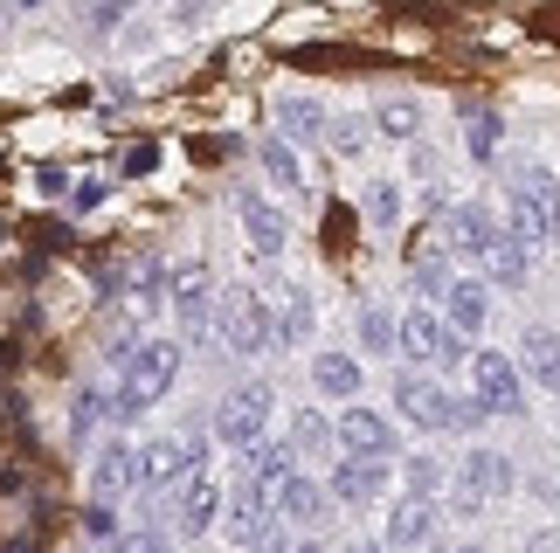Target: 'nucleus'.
I'll list each match as a JSON object with an SVG mask.
<instances>
[{"label": "nucleus", "mask_w": 560, "mask_h": 553, "mask_svg": "<svg viewBox=\"0 0 560 553\" xmlns=\"http://www.w3.org/2000/svg\"><path fill=\"white\" fill-rule=\"evenodd\" d=\"M174 374H180V339H139L132 360H125L118 395H112V415H139V409H153V401L174 388Z\"/></svg>", "instance_id": "obj_1"}, {"label": "nucleus", "mask_w": 560, "mask_h": 553, "mask_svg": "<svg viewBox=\"0 0 560 553\" xmlns=\"http://www.w3.org/2000/svg\"><path fill=\"white\" fill-rule=\"evenodd\" d=\"M512 236L520 243L560 236V174H547V166H520L512 174Z\"/></svg>", "instance_id": "obj_2"}, {"label": "nucleus", "mask_w": 560, "mask_h": 553, "mask_svg": "<svg viewBox=\"0 0 560 553\" xmlns=\"http://www.w3.org/2000/svg\"><path fill=\"white\" fill-rule=\"evenodd\" d=\"M214 332H222V346L229 353H264V346H277V318H270V305L256 291H229L222 305H214Z\"/></svg>", "instance_id": "obj_3"}, {"label": "nucleus", "mask_w": 560, "mask_h": 553, "mask_svg": "<svg viewBox=\"0 0 560 553\" xmlns=\"http://www.w3.org/2000/svg\"><path fill=\"white\" fill-rule=\"evenodd\" d=\"M395 346L408 353V360H422V367H457L464 360V339L450 332V318H436V311H408L401 318V332H395Z\"/></svg>", "instance_id": "obj_4"}, {"label": "nucleus", "mask_w": 560, "mask_h": 553, "mask_svg": "<svg viewBox=\"0 0 560 553\" xmlns=\"http://www.w3.org/2000/svg\"><path fill=\"white\" fill-rule=\"evenodd\" d=\"M264 422H270V388H235V395H222V409H214V436L229 443V450H249L256 436H264Z\"/></svg>", "instance_id": "obj_5"}, {"label": "nucleus", "mask_w": 560, "mask_h": 553, "mask_svg": "<svg viewBox=\"0 0 560 553\" xmlns=\"http://www.w3.org/2000/svg\"><path fill=\"white\" fill-rule=\"evenodd\" d=\"M512 492V463L499 450H470L464 471H457V513H485L491 498Z\"/></svg>", "instance_id": "obj_6"}, {"label": "nucleus", "mask_w": 560, "mask_h": 553, "mask_svg": "<svg viewBox=\"0 0 560 553\" xmlns=\"http://www.w3.org/2000/svg\"><path fill=\"white\" fill-rule=\"evenodd\" d=\"M395 409L416 422V430H457V401H450L429 374H401L395 380Z\"/></svg>", "instance_id": "obj_7"}, {"label": "nucleus", "mask_w": 560, "mask_h": 553, "mask_svg": "<svg viewBox=\"0 0 560 553\" xmlns=\"http://www.w3.org/2000/svg\"><path fill=\"white\" fill-rule=\"evenodd\" d=\"M470 374H478V401L485 415H520L526 395H520V367L505 353H470Z\"/></svg>", "instance_id": "obj_8"}, {"label": "nucleus", "mask_w": 560, "mask_h": 553, "mask_svg": "<svg viewBox=\"0 0 560 553\" xmlns=\"http://www.w3.org/2000/svg\"><path fill=\"white\" fill-rule=\"evenodd\" d=\"M174 311H180V332L187 339H201L208 332V318H214V276H208V263H180L174 270Z\"/></svg>", "instance_id": "obj_9"}, {"label": "nucleus", "mask_w": 560, "mask_h": 553, "mask_svg": "<svg viewBox=\"0 0 560 553\" xmlns=\"http://www.w3.org/2000/svg\"><path fill=\"white\" fill-rule=\"evenodd\" d=\"M332 436L347 443V457H374V463H387V457L401 450V443H395V422L374 415V409H347V415L332 422Z\"/></svg>", "instance_id": "obj_10"}, {"label": "nucleus", "mask_w": 560, "mask_h": 553, "mask_svg": "<svg viewBox=\"0 0 560 553\" xmlns=\"http://www.w3.org/2000/svg\"><path fill=\"white\" fill-rule=\"evenodd\" d=\"M97 498H125V492H145V443H104L97 450Z\"/></svg>", "instance_id": "obj_11"}, {"label": "nucleus", "mask_w": 560, "mask_h": 553, "mask_svg": "<svg viewBox=\"0 0 560 553\" xmlns=\"http://www.w3.org/2000/svg\"><path fill=\"white\" fill-rule=\"evenodd\" d=\"M436 228H443V249H457V257H485V249H491V236H499V228H491V215H485V208L478 201H464V208H443V215H436Z\"/></svg>", "instance_id": "obj_12"}, {"label": "nucleus", "mask_w": 560, "mask_h": 553, "mask_svg": "<svg viewBox=\"0 0 560 553\" xmlns=\"http://www.w3.org/2000/svg\"><path fill=\"white\" fill-rule=\"evenodd\" d=\"M235 215H243V228H249V249L256 257H277V249L291 243V222L277 215V208L256 195V187H243V195H235Z\"/></svg>", "instance_id": "obj_13"}, {"label": "nucleus", "mask_w": 560, "mask_h": 553, "mask_svg": "<svg viewBox=\"0 0 560 553\" xmlns=\"http://www.w3.org/2000/svg\"><path fill=\"white\" fill-rule=\"evenodd\" d=\"M326 498H332V492H318L312 478H298V471H291V478H284V484H277V492H270V513L284 519V526H318V519L332 513Z\"/></svg>", "instance_id": "obj_14"}, {"label": "nucleus", "mask_w": 560, "mask_h": 553, "mask_svg": "<svg viewBox=\"0 0 560 553\" xmlns=\"http://www.w3.org/2000/svg\"><path fill=\"white\" fill-rule=\"evenodd\" d=\"M214 513H222V492H214L201 471H194L187 484H174V526H180L187 540H201L208 526H214Z\"/></svg>", "instance_id": "obj_15"}, {"label": "nucleus", "mask_w": 560, "mask_h": 553, "mask_svg": "<svg viewBox=\"0 0 560 553\" xmlns=\"http://www.w3.org/2000/svg\"><path fill=\"white\" fill-rule=\"evenodd\" d=\"M326 492H332L339 505H374V498L387 492V463H374V457H347V463L332 471Z\"/></svg>", "instance_id": "obj_16"}, {"label": "nucleus", "mask_w": 560, "mask_h": 553, "mask_svg": "<svg viewBox=\"0 0 560 553\" xmlns=\"http://www.w3.org/2000/svg\"><path fill=\"white\" fill-rule=\"evenodd\" d=\"M284 478H291V443L256 436L249 450H243V484H256V492H277Z\"/></svg>", "instance_id": "obj_17"}, {"label": "nucleus", "mask_w": 560, "mask_h": 553, "mask_svg": "<svg viewBox=\"0 0 560 553\" xmlns=\"http://www.w3.org/2000/svg\"><path fill=\"white\" fill-rule=\"evenodd\" d=\"M443 311H450V332H485V311H491V297L485 284H470V276H450V291H443Z\"/></svg>", "instance_id": "obj_18"}, {"label": "nucleus", "mask_w": 560, "mask_h": 553, "mask_svg": "<svg viewBox=\"0 0 560 553\" xmlns=\"http://www.w3.org/2000/svg\"><path fill=\"white\" fill-rule=\"evenodd\" d=\"M429 533H436L429 498H401L395 513H387V553H395V546H429Z\"/></svg>", "instance_id": "obj_19"}, {"label": "nucleus", "mask_w": 560, "mask_h": 553, "mask_svg": "<svg viewBox=\"0 0 560 553\" xmlns=\"http://www.w3.org/2000/svg\"><path fill=\"white\" fill-rule=\"evenodd\" d=\"M520 360H526V374L540 380L547 395H560V332H547V326H533V332L520 339Z\"/></svg>", "instance_id": "obj_20"}, {"label": "nucleus", "mask_w": 560, "mask_h": 553, "mask_svg": "<svg viewBox=\"0 0 560 553\" xmlns=\"http://www.w3.org/2000/svg\"><path fill=\"white\" fill-rule=\"evenodd\" d=\"M478 263L491 270V284H512V291L526 284V243L512 236V228H499V236H491V249H485Z\"/></svg>", "instance_id": "obj_21"}, {"label": "nucleus", "mask_w": 560, "mask_h": 553, "mask_svg": "<svg viewBox=\"0 0 560 553\" xmlns=\"http://www.w3.org/2000/svg\"><path fill=\"white\" fill-rule=\"evenodd\" d=\"M298 339H312V297L284 284L277 291V346H298Z\"/></svg>", "instance_id": "obj_22"}, {"label": "nucleus", "mask_w": 560, "mask_h": 553, "mask_svg": "<svg viewBox=\"0 0 560 553\" xmlns=\"http://www.w3.org/2000/svg\"><path fill=\"white\" fill-rule=\"evenodd\" d=\"M312 380H318V395H360V360L353 353H318Z\"/></svg>", "instance_id": "obj_23"}, {"label": "nucleus", "mask_w": 560, "mask_h": 553, "mask_svg": "<svg viewBox=\"0 0 560 553\" xmlns=\"http://www.w3.org/2000/svg\"><path fill=\"white\" fill-rule=\"evenodd\" d=\"M499 132H505L499 111H485V104H470V111H464V139H470V153H478V160L499 153Z\"/></svg>", "instance_id": "obj_24"}, {"label": "nucleus", "mask_w": 560, "mask_h": 553, "mask_svg": "<svg viewBox=\"0 0 560 553\" xmlns=\"http://www.w3.org/2000/svg\"><path fill=\"white\" fill-rule=\"evenodd\" d=\"M277 118H284L291 139H318V132H326V118H318L312 97H277Z\"/></svg>", "instance_id": "obj_25"}, {"label": "nucleus", "mask_w": 560, "mask_h": 553, "mask_svg": "<svg viewBox=\"0 0 560 553\" xmlns=\"http://www.w3.org/2000/svg\"><path fill=\"white\" fill-rule=\"evenodd\" d=\"M326 443H332V422L318 415V409H298V415H291V450H298V457L326 450Z\"/></svg>", "instance_id": "obj_26"}, {"label": "nucleus", "mask_w": 560, "mask_h": 553, "mask_svg": "<svg viewBox=\"0 0 560 553\" xmlns=\"http://www.w3.org/2000/svg\"><path fill=\"white\" fill-rule=\"evenodd\" d=\"M395 332H401V318H387L381 305L360 311V346H368V353H395Z\"/></svg>", "instance_id": "obj_27"}, {"label": "nucleus", "mask_w": 560, "mask_h": 553, "mask_svg": "<svg viewBox=\"0 0 560 553\" xmlns=\"http://www.w3.org/2000/svg\"><path fill=\"white\" fill-rule=\"evenodd\" d=\"M381 132H387V139H416V132H422V111H416L408 97H387V104H381Z\"/></svg>", "instance_id": "obj_28"}, {"label": "nucleus", "mask_w": 560, "mask_h": 553, "mask_svg": "<svg viewBox=\"0 0 560 553\" xmlns=\"http://www.w3.org/2000/svg\"><path fill=\"white\" fill-rule=\"evenodd\" d=\"M264 174H270L277 187H298V180H305V174H298V153H291L284 139H264Z\"/></svg>", "instance_id": "obj_29"}, {"label": "nucleus", "mask_w": 560, "mask_h": 553, "mask_svg": "<svg viewBox=\"0 0 560 553\" xmlns=\"http://www.w3.org/2000/svg\"><path fill=\"white\" fill-rule=\"evenodd\" d=\"M443 484V463L436 457H408V498H429Z\"/></svg>", "instance_id": "obj_30"}, {"label": "nucleus", "mask_w": 560, "mask_h": 553, "mask_svg": "<svg viewBox=\"0 0 560 553\" xmlns=\"http://www.w3.org/2000/svg\"><path fill=\"white\" fill-rule=\"evenodd\" d=\"M112 553H166V540H160V533H125Z\"/></svg>", "instance_id": "obj_31"}, {"label": "nucleus", "mask_w": 560, "mask_h": 553, "mask_svg": "<svg viewBox=\"0 0 560 553\" xmlns=\"http://www.w3.org/2000/svg\"><path fill=\"white\" fill-rule=\"evenodd\" d=\"M368 215L374 222H395V187H374V195H368Z\"/></svg>", "instance_id": "obj_32"}, {"label": "nucleus", "mask_w": 560, "mask_h": 553, "mask_svg": "<svg viewBox=\"0 0 560 553\" xmlns=\"http://www.w3.org/2000/svg\"><path fill=\"white\" fill-rule=\"evenodd\" d=\"M118 8H125V0H91V28H112Z\"/></svg>", "instance_id": "obj_33"}, {"label": "nucleus", "mask_w": 560, "mask_h": 553, "mask_svg": "<svg viewBox=\"0 0 560 553\" xmlns=\"http://www.w3.org/2000/svg\"><path fill=\"white\" fill-rule=\"evenodd\" d=\"M208 14V0H174V21H201Z\"/></svg>", "instance_id": "obj_34"}, {"label": "nucleus", "mask_w": 560, "mask_h": 553, "mask_svg": "<svg viewBox=\"0 0 560 553\" xmlns=\"http://www.w3.org/2000/svg\"><path fill=\"white\" fill-rule=\"evenodd\" d=\"M526 553H560V533H533V540H526Z\"/></svg>", "instance_id": "obj_35"}, {"label": "nucleus", "mask_w": 560, "mask_h": 553, "mask_svg": "<svg viewBox=\"0 0 560 553\" xmlns=\"http://www.w3.org/2000/svg\"><path fill=\"white\" fill-rule=\"evenodd\" d=\"M347 553H387V540H381V546H347Z\"/></svg>", "instance_id": "obj_36"}, {"label": "nucleus", "mask_w": 560, "mask_h": 553, "mask_svg": "<svg viewBox=\"0 0 560 553\" xmlns=\"http://www.w3.org/2000/svg\"><path fill=\"white\" fill-rule=\"evenodd\" d=\"M298 553H318V540H305V546H298Z\"/></svg>", "instance_id": "obj_37"}, {"label": "nucleus", "mask_w": 560, "mask_h": 553, "mask_svg": "<svg viewBox=\"0 0 560 553\" xmlns=\"http://www.w3.org/2000/svg\"><path fill=\"white\" fill-rule=\"evenodd\" d=\"M14 8H42V0H14Z\"/></svg>", "instance_id": "obj_38"}, {"label": "nucleus", "mask_w": 560, "mask_h": 553, "mask_svg": "<svg viewBox=\"0 0 560 553\" xmlns=\"http://www.w3.org/2000/svg\"><path fill=\"white\" fill-rule=\"evenodd\" d=\"M0 443H8V415H0Z\"/></svg>", "instance_id": "obj_39"}, {"label": "nucleus", "mask_w": 560, "mask_h": 553, "mask_svg": "<svg viewBox=\"0 0 560 553\" xmlns=\"http://www.w3.org/2000/svg\"><path fill=\"white\" fill-rule=\"evenodd\" d=\"M8 553H28V546H8Z\"/></svg>", "instance_id": "obj_40"}, {"label": "nucleus", "mask_w": 560, "mask_h": 553, "mask_svg": "<svg viewBox=\"0 0 560 553\" xmlns=\"http://www.w3.org/2000/svg\"><path fill=\"white\" fill-rule=\"evenodd\" d=\"M457 553H478V546H457Z\"/></svg>", "instance_id": "obj_41"}, {"label": "nucleus", "mask_w": 560, "mask_h": 553, "mask_svg": "<svg viewBox=\"0 0 560 553\" xmlns=\"http://www.w3.org/2000/svg\"><path fill=\"white\" fill-rule=\"evenodd\" d=\"M429 553H443V546H429Z\"/></svg>", "instance_id": "obj_42"}]
</instances>
